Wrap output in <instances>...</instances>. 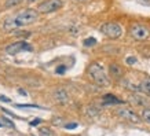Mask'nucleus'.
Returning a JSON list of instances; mask_svg holds the SVG:
<instances>
[{
	"mask_svg": "<svg viewBox=\"0 0 150 136\" xmlns=\"http://www.w3.org/2000/svg\"><path fill=\"white\" fill-rule=\"evenodd\" d=\"M65 70H66V66H65V65H61V66H58V68H57V70H55V72L58 73V74H64Z\"/></svg>",
	"mask_w": 150,
	"mask_h": 136,
	"instance_id": "20",
	"label": "nucleus"
},
{
	"mask_svg": "<svg viewBox=\"0 0 150 136\" xmlns=\"http://www.w3.org/2000/svg\"><path fill=\"white\" fill-rule=\"evenodd\" d=\"M142 118L145 120L146 123L150 124V109H145L142 111Z\"/></svg>",
	"mask_w": 150,
	"mask_h": 136,
	"instance_id": "16",
	"label": "nucleus"
},
{
	"mask_svg": "<svg viewBox=\"0 0 150 136\" xmlns=\"http://www.w3.org/2000/svg\"><path fill=\"white\" fill-rule=\"evenodd\" d=\"M96 44V39H94V37H88V39H86L84 40V45L86 47H92V45Z\"/></svg>",
	"mask_w": 150,
	"mask_h": 136,
	"instance_id": "15",
	"label": "nucleus"
},
{
	"mask_svg": "<svg viewBox=\"0 0 150 136\" xmlns=\"http://www.w3.org/2000/svg\"><path fill=\"white\" fill-rule=\"evenodd\" d=\"M18 92H19V94H21V95L26 96V91H23V89H21V88H19V89H18Z\"/></svg>",
	"mask_w": 150,
	"mask_h": 136,
	"instance_id": "25",
	"label": "nucleus"
},
{
	"mask_svg": "<svg viewBox=\"0 0 150 136\" xmlns=\"http://www.w3.org/2000/svg\"><path fill=\"white\" fill-rule=\"evenodd\" d=\"M141 87V92L146 94V95L150 96V78H145V80H142V82L139 84Z\"/></svg>",
	"mask_w": 150,
	"mask_h": 136,
	"instance_id": "12",
	"label": "nucleus"
},
{
	"mask_svg": "<svg viewBox=\"0 0 150 136\" xmlns=\"http://www.w3.org/2000/svg\"><path fill=\"white\" fill-rule=\"evenodd\" d=\"M0 127H1V128H3V124H1V121H0Z\"/></svg>",
	"mask_w": 150,
	"mask_h": 136,
	"instance_id": "27",
	"label": "nucleus"
},
{
	"mask_svg": "<svg viewBox=\"0 0 150 136\" xmlns=\"http://www.w3.org/2000/svg\"><path fill=\"white\" fill-rule=\"evenodd\" d=\"M39 136H54V132L50 128H40L39 129Z\"/></svg>",
	"mask_w": 150,
	"mask_h": 136,
	"instance_id": "13",
	"label": "nucleus"
},
{
	"mask_svg": "<svg viewBox=\"0 0 150 136\" xmlns=\"http://www.w3.org/2000/svg\"><path fill=\"white\" fill-rule=\"evenodd\" d=\"M61 7H62V1L61 0H46V1H43V3L39 4L37 11L43 14H50L59 10Z\"/></svg>",
	"mask_w": 150,
	"mask_h": 136,
	"instance_id": "4",
	"label": "nucleus"
},
{
	"mask_svg": "<svg viewBox=\"0 0 150 136\" xmlns=\"http://www.w3.org/2000/svg\"><path fill=\"white\" fill-rule=\"evenodd\" d=\"M15 107H21V109H28V107H32V109H43L37 104H15Z\"/></svg>",
	"mask_w": 150,
	"mask_h": 136,
	"instance_id": "17",
	"label": "nucleus"
},
{
	"mask_svg": "<svg viewBox=\"0 0 150 136\" xmlns=\"http://www.w3.org/2000/svg\"><path fill=\"white\" fill-rule=\"evenodd\" d=\"M1 124L6 125V127H8V128H14L13 121H10L8 118H6V117H1Z\"/></svg>",
	"mask_w": 150,
	"mask_h": 136,
	"instance_id": "18",
	"label": "nucleus"
},
{
	"mask_svg": "<svg viewBox=\"0 0 150 136\" xmlns=\"http://www.w3.org/2000/svg\"><path fill=\"white\" fill-rule=\"evenodd\" d=\"M40 123H41V120H39V118H37V120H33L32 123H30V125H32V127H35V125H39Z\"/></svg>",
	"mask_w": 150,
	"mask_h": 136,
	"instance_id": "24",
	"label": "nucleus"
},
{
	"mask_svg": "<svg viewBox=\"0 0 150 136\" xmlns=\"http://www.w3.org/2000/svg\"><path fill=\"white\" fill-rule=\"evenodd\" d=\"M116 114H117L118 117L124 118V120L131 121V123H139L141 121V118L138 117V114L132 109H129V107H118L116 110Z\"/></svg>",
	"mask_w": 150,
	"mask_h": 136,
	"instance_id": "6",
	"label": "nucleus"
},
{
	"mask_svg": "<svg viewBox=\"0 0 150 136\" xmlns=\"http://www.w3.org/2000/svg\"><path fill=\"white\" fill-rule=\"evenodd\" d=\"M88 74L90 77L95 81V84H98L99 87H108L109 85V77L105 72V69L102 65H99L98 62H94V63L90 65L88 68Z\"/></svg>",
	"mask_w": 150,
	"mask_h": 136,
	"instance_id": "1",
	"label": "nucleus"
},
{
	"mask_svg": "<svg viewBox=\"0 0 150 136\" xmlns=\"http://www.w3.org/2000/svg\"><path fill=\"white\" fill-rule=\"evenodd\" d=\"M123 102L120 99H117L114 95H112V94H106V95L103 96V100H102V104L103 106H110V104H121Z\"/></svg>",
	"mask_w": 150,
	"mask_h": 136,
	"instance_id": "11",
	"label": "nucleus"
},
{
	"mask_svg": "<svg viewBox=\"0 0 150 136\" xmlns=\"http://www.w3.org/2000/svg\"><path fill=\"white\" fill-rule=\"evenodd\" d=\"M23 0H6L4 3V7L6 8H10V7H14V6L19 4V3H22Z\"/></svg>",
	"mask_w": 150,
	"mask_h": 136,
	"instance_id": "14",
	"label": "nucleus"
},
{
	"mask_svg": "<svg viewBox=\"0 0 150 136\" xmlns=\"http://www.w3.org/2000/svg\"><path fill=\"white\" fill-rule=\"evenodd\" d=\"M149 27L145 26V25H141V23H137L131 27V36L138 41H143L149 37Z\"/></svg>",
	"mask_w": 150,
	"mask_h": 136,
	"instance_id": "5",
	"label": "nucleus"
},
{
	"mask_svg": "<svg viewBox=\"0 0 150 136\" xmlns=\"http://www.w3.org/2000/svg\"><path fill=\"white\" fill-rule=\"evenodd\" d=\"M76 127H77V124L72 123V124H68V125H66V129H73V128H76Z\"/></svg>",
	"mask_w": 150,
	"mask_h": 136,
	"instance_id": "23",
	"label": "nucleus"
},
{
	"mask_svg": "<svg viewBox=\"0 0 150 136\" xmlns=\"http://www.w3.org/2000/svg\"><path fill=\"white\" fill-rule=\"evenodd\" d=\"M109 73H110V76L113 78H116V80H120V78L124 76V70L123 68L120 66V65L117 63H112L109 66Z\"/></svg>",
	"mask_w": 150,
	"mask_h": 136,
	"instance_id": "8",
	"label": "nucleus"
},
{
	"mask_svg": "<svg viewBox=\"0 0 150 136\" xmlns=\"http://www.w3.org/2000/svg\"><path fill=\"white\" fill-rule=\"evenodd\" d=\"M137 1L143 6H150V0H137Z\"/></svg>",
	"mask_w": 150,
	"mask_h": 136,
	"instance_id": "21",
	"label": "nucleus"
},
{
	"mask_svg": "<svg viewBox=\"0 0 150 136\" xmlns=\"http://www.w3.org/2000/svg\"><path fill=\"white\" fill-rule=\"evenodd\" d=\"M76 1H86V0H76Z\"/></svg>",
	"mask_w": 150,
	"mask_h": 136,
	"instance_id": "28",
	"label": "nucleus"
},
{
	"mask_svg": "<svg viewBox=\"0 0 150 136\" xmlns=\"http://www.w3.org/2000/svg\"><path fill=\"white\" fill-rule=\"evenodd\" d=\"M54 98L57 102H59V103H65V102H68L69 100V94L68 91L64 89V88H59V89H57L54 92Z\"/></svg>",
	"mask_w": 150,
	"mask_h": 136,
	"instance_id": "9",
	"label": "nucleus"
},
{
	"mask_svg": "<svg viewBox=\"0 0 150 136\" xmlns=\"http://www.w3.org/2000/svg\"><path fill=\"white\" fill-rule=\"evenodd\" d=\"M128 102L131 104H134V106H141V107L147 106V100L145 98H142L141 95H131L128 98Z\"/></svg>",
	"mask_w": 150,
	"mask_h": 136,
	"instance_id": "10",
	"label": "nucleus"
},
{
	"mask_svg": "<svg viewBox=\"0 0 150 136\" xmlns=\"http://www.w3.org/2000/svg\"><path fill=\"white\" fill-rule=\"evenodd\" d=\"M0 102H6V103H10V102H11V100H10L8 98H6V96L0 95Z\"/></svg>",
	"mask_w": 150,
	"mask_h": 136,
	"instance_id": "22",
	"label": "nucleus"
},
{
	"mask_svg": "<svg viewBox=\"0 0 150 136\" xmlns=\"http://www.w3.org/2000/svg\"><path fill=\"white\" fill-rule=\"evenodd\" d=\"M29 3H33V1H37V0H28Z\"/></svg>",
	"mask_w": 150,
	"mask_h": 136,
	"instance_id": "26",
	"label": "nucleus"
},
{
	"mask_svg": "<svg viewBox=\"0 0 150 136\" xmlns=\"http://www.w3.org/2000/svg\"><path fill=\"white\" fill-rule=\"evenodd\" d=\"M39 18V11L36 10H32V8H28V10H23L18 15L14 17V25L15 27H19V26H28V25H32L35 23Z\"/></svg>",
	"mask_w": 150,
	"mask_h": 136,
	"instance_id": "2",
	"label": "nucleus"
},
{
	"mask_svg": "<svg viewBox=\"0 0 150 136\" xmlns=\"http://www.w3.org/2000/svg\"><path fill=\"white\" fill-rule=\"evenodd\" d=\"M125 62H127L128 65H135L137 63V58H135V56H128V58L125 59Z\"/></svg>",
	"mask_w": 150,
	"mask_h": 136,
	"instance_id": "19",
	"label": "nucleus"
},
{
	"mask_svg": "<svg viewBox=\"0 0 150 136\" xmlns=\"http://www.w3.org/2000/svg\"><path fill=\"white\" fill-rule=\"evenodd\" d=\"M100 32L106 35L108 37H110V39H118L123 35V29L116 22H108L100 26Z\"/></svg>",
	"mask_w": 150,
	"mask_h": 136,
	"instance_id": "3",
	"label": "nucleus"
},
{
	"mask_svg": "<svg viewBox=\"0 0 150 136\" xmlns=\"http://www.w3.org/2000/svg\"><path fill=\"white\" fill-rule=\"evenodd\" d=\"M23 50H28V51L32 50V47L28 44L26 41H23V40H21V41H15V43L10 44L8 47L6 48V51H7L8 54H11V55L18 54V52H21V51H23Z\"/></svg>",
	"mask_w": 150,
	"mask_h": 136,
	"instance_id": "7",
	"label": "nucleus"
}]
</instances>
